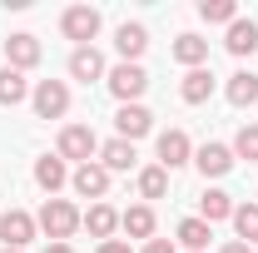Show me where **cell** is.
<instances>
[{
	"instance_id": "25",
	"label": "cell",
	"mask_w": 258,
	"mask_h": 253,
	"mask_svg": "<svg viewBox=\"0 0 258 253\" xmlns=\"http://www.w3.org/2000/svg\"><path fill=\"white\" fill-rule=\"evenodd\" d=\"M209 238H214V228H209L204 219H184V223H179V243H184L189 253H204Z\"/></svg>"
},
{
	"instance_id": "20",
	"label": "cell",
	"mask_w": 258,
	"mask_h": 253,
	"mask_svg": "<svg viewBox=\"0 0 258 253\" xmlns=\"http://www.w3.org/2000/svg\"><path fill=\"white\" fill-rule=\"evenodd\" d=\"M224 45H228V55H238V60L253 55V50H258V25H253V20H233Z\"/></svg>"
},
{
	"instance_id": "29",
	"label": "cell",
	"mask_w": 258,
	"mask_h": 253,
	"mask_svg": "<svg viewBox=\"0 0 258 253\" xmlns=\"http://www.w3.org/2000/svg\"><path fill=\"white\" fill-rule=\"evenodd\" d=\"M95 253H134V248H129V238H104Z\"/></svg>"
},
{
	"instance_id": "2",
	"label": "cell",
	"mask_w": 258,
	"mask_h": 253,
	"mask_svg": "<svg viewBox=\"0 0 258 253\" xmlns=\"http://www.w3.org/2000/svg\"><path fill=\"white\" fill-rule=\"evenodd\" d=\"M104 85H109V95L119 99V104H139V95L149 90V75H144V65H114L109 75H104Z\"/></svg>"
},
{
	"instance_id": "24",
	"label": "cell",
	"mask_w": 258,
	"mask_h": 253,
	"mask_svg": "<svg viewBox=\"0 0 258 253\" xmlns=\"http://www.w3.org/2000/svg\"><path fill=\"white\" fill-rule=\"evenodd\" d=\"M233 228H238V243H258V199L253 204H233Z\"/></svg>"
},
{
	"instance_id": "26",
	"label": "cell",
	"mask_w": 258,
	"mask_h": 253,
	"mask_svg": "<svg viewBox=\"0 0 258 253\" xmlns=\"http://www.w3.org/2000/svg\"><path fill=\"white\" fill-rule=\"evenodd\" d=\"M139 194H144V199H164V194H169V169H159V164L139 169Z\"/></svg>"
},
{
	"instance_id": "21",
	"label": "cell",
	"mask_w": 258,
	"mask_h": 253,
	"mask_svg": "<svg viewBox=\"0 0 258 253\" xmlns=\"http://www.w3.org/2000/svg\"><path fill=\"white\" fill-rule=\"evenodd\" d=\"M199 219L209 223V228H214L219 219H233V199H228L224 189H209L204 199H199Z\"/></svg>"
},
{
	"instance_id": "3",
	"label": "cell",
	"mask_w": 258,
	"mask_h": 253,
	"mask_svg": "<svg viewBox=\"0 0 258 253\" xmlns=\"http://www.w3.org/2000/svg\"><path fill=\"white\" fill-rule=\"evenodd\" d=\"M55 154H60V159H75V164H95V154H99L95 129H90V124H64Z\"/></svg>"
},
{
	"instance_id": "18",
	"label": "cell",
	"mask_w": 258,
	"mask_h": 253,
	"mask_svg": "<svg viewBox=\"0 0 258 253\" xmlns=\"http://www.w3.org/2000/svg\"><path fill=\"white\" fill-rule=\"evenodd\" d=\"M174 60L189 65V70H204V60H209V40H204V35H179V40H174Z\"/></svg>"
},
{
	"instance_id": "7",
	"label": "cell",
	"mask_w": 258,
	"mask_h": 253,
	"mask_svg": "<svg viewBox=\"0 0 258 253\" xmlns=\"http://www.w3.org/2000/svg\"><path fill=\"white\" fill-rule=\"evenodd\" d=\"M70 184H75V194H80V199H104V194H109V169H104V164H80V169H75V174H70Z\"/></svg>"
},
{
	"instance_id": "14",
	"label": "cell",
	"mask_w": 258,
	"mask_h": 253,
	"mask_svg": "<svg viewBox=\"0 0 258 253\" xmlns=\"http://www.w3.org/2000/svg\"><path fill=\"white\" fill-rule=\"evenodd\" d=\"M35 184H40L45 194L64 189V184H70V169H64V159H60V154H45V159H35Z\"/></svg>"
},
{
	"instance_id": "15",
	"label": "cell",
	"mask_w": 258,
	"mask_h": 253,
	"mask_svg": "<svg viewBox=\"0 0 258 253\" xmlns=\"http://www.w3.org/2000/svg\"><path fill=\"white\" fill-rule=\"evenodd\" d=\"M228 104L233 109H248V104H258V75L253 70H238V75H228Z\"/></svg>"
},
{
	"instance_id": "22",
	"label": "cell",
	"mask_w": 258,
	"mask_h": 253,
	"mask_svg": "<svg viewBox=\"0 0 258 253\" xmlns=\"http://www.w3.org/2000/svg\"><path fill=\"white\" fill-rule=\"evenodd\" d=\"M85 228H90L99 243H104V238H114V228H119V214H114L109 204H90V214H85Z\"/></svg>"
},
{
	"instance_id": "9",
	"label": "cell",
	"mask_w": 258,
	"mask_h": 253,
	"mask_svg": "<svg viewBox=\"0 0 258 253\" xmlns=\"http://www.w3.org/2000/svg\"><path fill=\"white\" fill-rule=\"evenodd\" d=\"M0 238H5V248H25L35 238V219L25 209H5L0 214Z\"/></svg>"
},
{
	"instance_id": "28",
	"label": "cell",
	"mask_w": 258,
	"mask_h": 253,
	"mask_svg": "<svg viewBox=\"0 0 258 253\" xmlns=\"http://www.w3.org/2000/svg\"><path fill=\"white\" fill-rule=\"evenodd\" d=\"M233 159H248V164H258V124H243L238 134H233Z\"/></svg>"
},
{
	"instance_id": "10",
	"label": "cell",
	"mask_w": 258,
	"mask_h": 253,
	"mask_svg": "<svg viewBox=\"0 0 258 253\" xmlns=\"http://www.w3.org/2000/svg\"><path fill=\"white\" fill-rule=\"evenodd\" d=\"M114 129H119V139H144L149 129H154V114L144 109V104H119V114H114Z\"/></svg>"
},
{
	"instance_id": "31",
	"label": "cell",
	"mask_w": 258,
	"mask_h": 253,
	"mask_svg": "<svg viewBox=\"0 0 258 253\" xmlns=\"http://www.w3.org/2000/svg\"><path fill=\"white\" fill-rule=\"evenodd\" d=\"M219 253H253V248H248V243H238V238H233V243H224V248H219Z\"/></svg>"
},
{
	"instance_id": "6",
	"label": "cell",
	"mask_w": 258,
	"mask_h": 253,
	"mask_svg": "<svg viewBox=\"0 0 258 253\" xmlns=\"http://www.w3.org/2000/svg\"><path fill=\"white\" fill-rule=\"evenodd\" d=\"M40 55H45V50H40V40H35V35H10V40H5V65H10V70H20V75H25V70H35V65H40Z\"/></svg>"
},
{
	"instance_id": "19",
	"label": "cell",
	"mask_w": 258,
	"mask_h": 253,
	"mask_svg": "<svg viewBox=\"0 0 258 253\" xmlns=\"http://www.w3.org/2000/svg\"><path fill=\"white\" fill-rule=\"evenodd\" d=\"M119 228H124L129 238H154V209L149 204H134L119 214Z\"/></svg>"
},
{
	"instance_id": "5",
	"label": "cell",
	"mask_w": 258,
	"mask_h": 253,
	"mask_svg": "<svg viewBox=\"0 0 258 253\" xmlns=\"http://www.w3.org/2000/svg\"><path fill=\"white\" fill-rule=\"evenodd\" d=\"M60 30H64V40H75V50L90 45V40L99 35V10L95 5H70V10L60 15Z\"/></svg>"
},
{
	"instance_id": "16",
	"label": "cell",
	"mask_w": 258,
	"mask_h": 253,
	"mask_svg": "<svg viewBox=\"0 0 258 253\" xmlns=\"http://www.w3.org/2000/svg\"><path fill=\"white\" fill-rule=\"evenodd\" d=\"M134 144H129V139H119V134H114V139H109V144H99V164H104V169H109V174H124V169H134Z\"/></svg>"
},
{
	"instance_id": "8",
	"label": "cell",
	"mask_w": 258,
	"mask_h": 253,
	"mask_svg": "<svg viewBox=\"0 0 258 253\" xmlns=\"http://www.w3.org/2000/svg\"><path fill=\"white\" fill-rule=\"evenodd\" d=\"M179 164H194V144L184 129H164L159 134V169H179Z\"/></svg>"
},
{
	"instance_id": "32",
	"label": "cell",
	"mask_w": 258,
	"mask_h": 253,
	"mask_svg": "<svg viewBox=\"0 0 258 253\" xmlns=\"http://www.w3.org/2000/svg\"><path fill=\"white\" fill-rule=\"evenodd\" d=\"M45 253H75V248H70V243H50Z\"/></svg>"
},
{
	"instance_id": "13",
	"label": "cell",
	"mask_w": 258,
	"mask_h": 253,
	"mask_svg": "<svg viewBox=\"0 0 258 253\" xmlns=\"http://www.w3.org/2000/svg\"><path fill=\"white\" fill-rule=\"evenodd\" d=\"M114 50H119V55H124V65H139V55H144V50H149V30H144V25H119V35H114Z\"/></svg>"
},
{
	"instance_id": "11",
	"label": "cell",
	"mask_w": 258,
	"mask_h": 253,
	"mask_svg": "<svg viewBox=\"0 0 258 253\" xmlns=\"http://www.w3.org/2000/svg\"><path fill=\"white\" fill-rule=\"evenodd\" d=\"M194 164H199L204 179H224L233 169V149L228 144H204V149H194Z\"/></svg>"
},
{
	"instance_id": "27",
	"label": "cell",
	"mask_w": 258,
	"mask_h": 253,
	"mask_svg": "<svg viewBox=\"0 0 258 253\" xmlns=\"http://www.w3.org/2000/svg\"><path fill=\"white\" fill-rule=\"evenodd\" d=\"M199 15H204L209 25H233V20H238V5H233V0H199Z\"/></svg>"
},
{
	"instance_id": "17",
	"label": "cell",
	"mask_w": 258,
	"mask_h": 253,
	"mask_svg": "<svg viewBox=\"0 0 258 253\" xmlns=\"http://www.w3.org/2000/svg\"><path fill=\"white\" fill-rule=\"evenodd\" d=\"M179 95H184V104H209V95H214V70L209 65L204 70H189L184 85H179Z\"/></svg>"
},
{
	"instance_id": "30",
	"label": "cell",
	"mask_w": 258,
	"mask_h": 253,
	"mask_svg": "<svg viewBox=\"0 0 258 253\" xmlns=\"http://www.w3.org/2000/svg\"><path fill=\"white\" fill-rule=\"evenodd\" d=\"M144 253H174V243H169V238H149V243H144Z\"/></svg>"
},
{
	"instance_id": "4",
	"label": "cell",
	"mask_w": 258,
	"mask_h": 253,
	"mask_svg": "<svg viewBox=\"0 0 258 253\" xmlns=\"http://www.w3.org/2000/svg\"><path fill=\"white\" fill-rule=\"evenodd\" d=\"M30 104H35L40 119H64L70 114V85L64 80H40L30 90Z\"/></svg>"
},
{
	"instance_id": "33",
	"label": "cell",
	"mask_w": 258,
	"mask_h": 253,
	"mask_svg": "<svg viewBox=\"0 0 258 253\" xmlns=\"http://www.w3.org/2000/svg\"><path fill=\"white\" fill-rule=\"evenodd\" d=\"M0 253H25V248H0Z\"/></svg>"
},
{
	"instance_id": "23",
	"label": "cell",
	"mask_w": 258,
	"mask_h": 253,
	"mask_svg": "<svg viewBox=\"0 0 258 253\" xmlns=\"http://www.w3.org/2000/svg\"><path fill=\"white\" fill-rule=\"evenodd\" d=\"M20 99H30V80H25L20 70H10V65H5V70H0V104H10V109H15Z\"/></svg>"
},
{
	"instance_id": "12",
	"label": "cell",
	"mask_w": 258,
	"mask_h": 253,
	"mask_svg": "<svg viewBox=\"0 0 258 253\" xmlns=\"http://www.w3.org/2000/svg\"><path fill=\"white\" fill-rule=\"evenodd\" d=\"M70 80H104V55H99L95 45H80L75 55H70Z\"/></svg>"
},
{
	"instance_id": "1",
	"label": "cell",
	"mask_w": 258,
	"mask_h": 253,
	"mask_svg": "<svg viewBox=\"0 0 258 253\" xmlns=\"http://www.w3.org/2000/svg\"><path fill=\"white\" fill-rule=\"evenodd\" d=\"M85 223V214L70 204V199H45V209H40V219H35V228H45V238L50 243H70V233Z\"/></svg>"
}]
</instances>
